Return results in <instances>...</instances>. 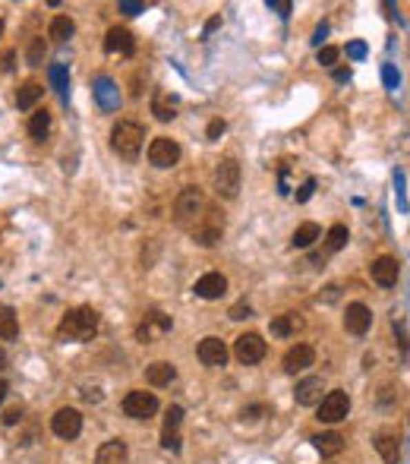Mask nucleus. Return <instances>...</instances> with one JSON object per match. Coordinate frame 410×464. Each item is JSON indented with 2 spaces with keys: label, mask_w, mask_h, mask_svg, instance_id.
<instances>
[{
  "label": "nucleus",
  "mask_w": 410,
  "mask_h": 464,
  "mask_svg": "<svg viewBox=\"0 0 410 464\" xmlns=\"http://www.w3.org/2000/svg\"><path fill=\"white\" fill-rule=\"evenodd\" d=\"M117 10L120 13H127V16H139L142 10H145V3H139V0H120Z\"/></svg>",
  "instance_id": "nucleus-37"
},
{
  "label": "nucleus",
  "mask_w": 410,
  "mask_h": 464,
  "mask_svg": "<svg viewBox=\"0 0 410 464\" xmlns=\"http://www.w3.org/2000/svg\"><path fill=\"white\" fill-rule=\"evenodd\" d=\"M215 193L224 199H234L240 193V165L237 158H221L215 168Z\"/></svg>",
  "instance_id": "nucleus-5"
},
{
  "label": "nucleus",
  "mask_w": 410,
  "mask_h": 464,
  "mask_svg": "<svg viewBox=\"0 0 410 464\" xmlns=\"http://www.w3.org/2000/svg\"><path fill=\"white\" fill-rule=\"evenodd\" d=\"M221 237H224V215L218 209H212V205H205L199 221L193 225V240L199 247H215Z\"/></svg>",
  "instance_id": "nucleus-4"
},
{
  "label": "nucleus",
  "mask_w": 410,
  "mask_h": 464,
  "mask_svg": "<svg viewBox=\"0 0 410 464\" xmlns=\"http://www.w3.org/2000/svg\"><path fill=\"white\" fill-rule=\"evenodd\" d=\"M92 92H95V101L101 111H117L120 108V89L114 83L111 76H95V83H92Z\"/></svg>",
  "instance_id": "nucleus-13"
},
{
  "label": "nucleus",
  "mask_w": 410,
  "mask_h": 464,
  "mask_svg": "<svg viewBox=\"0 0 410 464\" xmlns=\"http://www.w3.org/2000/svg\"><path fill=\"white\" fill-rule=\"evenodd\" d=\"M51 430L60 439H76V436L82 433V414L76 411V407H60L51 417Z\"/></svg>",
  "instance_id": "nucleus-11"
},
{
  "label": "nucleus",
  "mask_w": 410,
  "mask_h": 464,
  "mask_svg": "<svg viewBox=\"0 0 410 464\" xmlns=\"http://www.w3.org/2000/svg\"><path fill=\"white\" fill-rule=\"evenodd\" d=\"M177 105H180L177 95H171V92H155V98H152V114H155L161 123H167V120L177 117Z\"/></svg>",
  "instance_id": "nucleus-22"
},
{
  "label": "nucleus",
  "mask_w": 410,
  "mask_h": 464,
  "mask_svg": "<svg viewBox=\"0 0 410 464\" xmlns=\"http://www.w3.org/2000/svg\"><path fill=\"white\" fill-rule=\"evenodd\" d=\"M19 338V316L13 307H0V341H16Z\"/></svg>",
  "instance_id": "nucleus-26"
},
{
  "label": "nucleus",
  "mask_w": 410,
  "mask_h": 464,
  "mask_svg": "<svg viewBox=\"0 0 410 464\" xmlns=\"http://www.w3.org/2000/svg\"><path fill=\"white\" fill-rule=\"evenodd\" d=\"M193 291H196V297H202V300H218L227 294V278H224L221 272H205V275L196 281Z\"/></svg>",
  "instance_id": "nucleus-17"
},
{
  "label": "nucleus",
  "mask_w": 410,
  "mask_h": 464,
  "mask_svg": "<svg viewBox=\"0 0 410 464\" xmlns=\"http://www.w3.org/2000/svg\"><path fill=\"white\" fill-rule=\"evenodd\" d=\"M7 392H10L7 379H0V405H3V398H7Z\"/></svg>",
  "instance_id": "nucleus-51"
},
{
  "label": "nucleus",
  "mask_w": 410,
  "mask_h": 464,
  "mask_svg": "<svg viewBox=\"0 0 410 464\" xmlns=\"http://www.w3.org/2000/svg\"><path fill=\"white\" fill-rule=\"evenodd\" d=\"M325 35H328V26L322 23L319 29H316V35H313V45H319V48H322V38H325Z\"/></svg>",
  "instance_id": "nucleus-48"
},
{
  "label": "nucleus",
  "mask_w": 410,
  "mask_h": 464,
  "mask_svg": "<svg viewBox=\"0 0 410 464\" xmlns=\"http://www.w3.org/2000/svg\"><path fill=\"white\" fill-rule=\"evenodd\" d=\"M174 329V319L167 313H161V310H149L145 313V319L139 322V329H136V338H139L142 345H152L155 338L167 335V332Z\"/></svg>",
  "instance_id": "nucleus-6"
},
{
  "label": "nucleus",
  "mask_w": 410,
  "mask_h": 464,
  "mask_svg": "<svg viewBox=\"0 0 410 464\" xmlns=\"http://www.w3.org/2000/svg\"><path fill=\"white\" fill-rule=\"evenodd\" d=\"M262 411H265V407H262V405L246 407V411H243V420H259V414H262Z\"/></svg>",
  "instance_id": "nucleus-47"
},
{
  "label": "nucleus",
  "mask_w": 410,
  "mask_h": 464,
  "mask_svg": "<svg viewBox=\"0 0 410 464\" xmlns=\"http://www.w3.org/2000/svg\"><path fill=\"white\" fill-rule=\"evenodd\" d=\"M196 354H199V360L205 363V367H224V363H227V345H224L221 338H215V335L202 338L199 347H196Z\"/></svg>",
  "instance_id": "nucleus-16"
},
{
  "label": "nucleus",
  "mask_w": 410,
  "mask_h": 464,
  "mask_svg": "<svg viewBox=\"0 0 410 464\" xmlns=\"http://www.w3.org/2000/svg\"><path fill=\"white\" fill-rule=\"evenodd\" d=\"M3 363H7V354H3V351H0V367H3Z\"/></svg>",
  "instance_id": "nucleus-52"
},
{
  "label": "nucleus",
  "mask_w": 410,
  "mask_h": 464,
  "mask_svg": "<svg viewBox=\"0 0 410 464\" xmlns=\"http://www.w3.org/2000/svg\"><path fill=\"white\" fill-rule=\"evenodd\" d=\"M174 379H177V367L167 363V360H155V363L145 367V382H149V385H158V389H161V385H171Z\"/></svg>",
  "instance_id": "nucleus-21"
},
{
  "label": "nucleus",
  "mask_w": 410,
  "mask_h": 464,
  "mask_svg": "<svg viewBox=\"0 0 410 464\" xmlns=\"http://www.w3.org/2000/svg\"><path fill=\"white\" fill-rule=\"evenodd\" d=\"M369 275H373L376 285L395 288L398 278H401V262H398L395 256H379V259H373V265H369Z\"/></svg>",
  "instance_id": "nucleus-12"
},
{
  "label": "nucleus",
  "mask_w": 410,
  "mask_h": 464,
  "mask_svg": "<svg viewBox=\"0 0 410 464\" xmlns=\"http://www.w3.org/2000/svg\"><path fill=\"white\" fill-rule=\"evenodd\" d=\"M347 240H351V231H347V228L331 225V231H328V237H325V250L328 253H338V250L347 247Z\"/></svg>",
  "instance_id": "nucleus-33"
},
{
  "label": "nucleus",
  "mask_w": 410,
  "mask_h": 464,
  "mask_svg": "<svg viewBox=\"0 0 410 464\" xmlns=\"http://www.w3.org/2000/svg\"><path fill=\"white\" fill-rule=\"evenodd\" d=\"M76 26L70 16H54L51 19V29H48V35L54 38V41H67V38H73Z\"/></svg>",
  "instance_id": "nucleus-32"
},
{
  "label": "nucleus",
  "mask_w": 410,
  "mask_h": 464,
  "mask_svg": "<svg viewBox=\"0 0 410 464\" xmlns=\"http://www.w3.org/2000/svg\"><path fill=\"white\" fill-rule=\"evenodd\" d=\"M180 423H183V407L171 405L164 414V433H161V445L167 452H180Z\"/></svg>",
  "instance_id": "nucleus-15"
},
{
  "label": "nucleus",
  "mask_w": 410,
  "mask_h": 464,
  "mask_svg": "<svg viewBox=\"0 0 410 464\" xmlns=\"http://www.w3.org/2000/svg\"><path fill=\"white\" fill-rule=\"evenodd\" d=\"M45 95V85L41 83H25L23 89L16 92V105L23 108V111H29V108H35L38 105V98Z\"/></svg>",
  "instance_id": "nucleus-30"
},
{
  "label": "nucleus",
  "mask_w": 410,
  "mask_h": 464,
  "mask_svg": "<svg viewBox=\"0 0 410 464\" xmlns=\"http://www.w3.org/2000/svg\"><path fill=\"white\" fill-rule=\"evenodd\" d=\"M338 57H341V51H338V48H331V45L319 48V63H322V67H335Z\"/></svg>",
  "instance_id": "nucleus-35"
},
{
  "label": "nucleus",
  "mask_w": 410,
  "mask_h": 464,
  "mask_svg": "<svg viewBox=\"0 0 410 464\" xmlns=\"http://www.w3.org/2000/svg\"><path fill=\"white\" fill-rule=\"evenodd\" d=\"M347 57H351V60H363L366 57V45H363V41H351V45H347Z\"/></svg>",
  "instance_id": "nucleus-42"
},
{
  "label": "nucleus",
  "mask_w": 410,
  "mask_h": 464,
  "mask_svg": "<svg viewBox=\"0 0 410 464\" xmlns=\"http://www.w3.org/2000/svg\"><path fill=\"white\" fill-rule=\"evenodd\" d=\"M105 51H107V54H123V57H130V54L136 51L133 32L123 29V26H114V29H107V35H105Z\"/></svg>",
  "instance_id": "nucleus-19"
},
{
  "label": "nucleus",
  "mask_w": 410,
  "mask_h": 464,
  "mask_svg": "<svg viewBox=\"0 0 410 464\" xmlns=\"http://www.w3.org/2000/svg\"><path fill=\"white\" fill-rule=\"evenodd\" d=\"M335 79H338V83H347V79H351V67L335 70Z\"/></svg>",
  "instance_id": "nucleus-49"
},
{
  "label": "nucleus",
  "mask_w": 410,
  "mask_h": 464,
  "mask_svg": "<svg viewBox=\"0 0 410 464\" xmlns=\"http://www.w3.org/2000/svg\"><path fill=\"white\" fill-rule=\"evenodd\" d=\"M347 414H351V395L341 392V389L328 392V395L319 401V420L322 423H341Z\"/></svg>",
  "instance_id": "nucleus-7"
},
{
  "label": "nucleus",
  "mask_w": 410,
  "mask_h": 464,
  "mask_svg": "<svg viewBox=\"0 0 410 464\" xmlns=\"http://www.w3.org/2000/svg\"><path fill=\"white\" fill-rule=\"evenodd\" d=\"M95 464H127V442L123 439H107L98 449Z\"/></svg>",
  "instance_id": "nucleus-23"
},
{
  "label": "nucleus",
  "mask_w": 410,
  "mask_h": 464,
  "mask_svg": "<svg viewBox=\"0 0 410 464\" xmlns=\"http://www.w3.org/2000/svg\"><path fill=\"white\" fill-rule=\"evenodd\" d=\"M48 130H51V114H48L45 108H38V111L29 117V136L35 139V143H45Z\"/></svg>",
  "instance_id": "nucleus-28"
},
{
  "label": "nucleus",
  "mask_w": 410,
  "mask_h": 464,
  "mask_svg": "<svg viewBox=\"0 0 410 464\" xmlns=\"http://www.w3.org/2000/svg\"><path fill=\"white\" fill-rule=\"evenodd\" d=\"M322 237V231H319V225H316V221H303V225L297 228V231H294V237H291V243L297 250H306V247H313L316 240Z\"/></svg>",
  "instance_id": "nucleus-27"
},
{
  "label": "nucleus",
  "mask_w": 410,
  "mask_h": 464,
  "mask_svg": "<svg viewBox=\"0 0 410 464\" xmlns=\"http://www.w3.org/2000/svg\"><path fill=\"white\" fill-rule=\"evenodd\" d=\"M82 398H85L89 405H98V401H101V389H98V385H85V389H82Z\"/></svg>",
  "instance_id": "nucleus-45"
},
{
  "label": "nucleus",
  "mask_w": 410,
  "mask_h": 464,
  "mask_svg": "<svg viewBox=\"0 0 410 464\" xmlns=\"http://www.w3.org/2000/svg\"><path fill=\"white\" fill-rule=\"evenodd\" d=\"M224 130H227V123H224V120H212V123H209V130H205V136H209L212 143H215V139L224 133Z\"/></svg>",
  "instance_id": "nucleus-41"
},
{
  "label": "nucleus",
  "mask_w": 410,
  "mask_h": 464,
  "mask_svg": "<svg viewBox=\"0 0 410 464\" xmlns=\"http://www.w3.org/2000/svg\"><path fill=\"white\" fill-rule=\"evenodd\" d=\"M376 449H379V455L385 458V464L401 461V445H398L395 433H379V436H376Z\"/></svg>",
  "instance_id": "nucleus-25"
},
{
  "label": "nucleus",
  "mask_w": 410,
  "mask_h": 464,
  "mask_svg": "<svg viewBox=\"0 0 410 464\" xmlns=\"http://www.w3.org/2000/svg\"><path fill=\"white\" fill-rule=\"evenodd\" d=\"M218 26H221V16H212L209 23H205V35H209V32H215Z\"/></svg>",
  "instance_id": "nucleus-50"
},
{
  "label": "nucleus",
  "mask_w": 410,
  "mask_h": 464,
  "mask_svg": "<svg viewBox=\"0 0 410 464\" xmlns=\"http://www.w3.org/2000/svg\"><path fill=\"white\" fill-rule=\"evenodd\" d=\"M313 190H316V180L309 177V180H306V183H303V187L297 190V203H306V199L313 196Z\"/></svg>",
  "instance_id": "nucleus-44"
},
{
  "label": "nucleus",
  "mask_w": 410,
  "mask_h": 464,
  "mask_svg": "<svg viewBox=\"0 0 410 464\" xmlns=\"http://www.w3.org/2000/svg\"><path fill=\"white\" fill-rule=\"evenodd\" d=\"M0 35H3V23H0Z\"/></svg>",
  "instance_id": "nucleus-53"
},
{
  "label": "nucleus",
  "mask_w": 410,
  "mask_h": 464,
  "mask_svg": "<svg viewBox=\"0 0 410 464\" xmlns=\"http://www.w3.org/2000/svg\"><path fill=\"white\" fill-rule=\"evenodd\" d=\"M13 67H16V51H3L0 54V70H3V73H13Z\"/></svg>",
  "instance_id": "nucleus-40"
},
{
  "label": "nucleus",
  "mask_w": 410,
  "mask_h": 464,
  "mask_svg": "<svg viewBox=\"0 0 410 464\" xmlns=\"http://www.w3.org/2000/svg\"><path fill=\"white\" fill-rule=\"evenodd\" d=\"M373 325V310L366 307V303H347L344 310V329L351 332V335H366Z\"/></svg>",
  "instance_id": "nucleus-14"
},
{
  "label": "nucleus",
  "mask_w": 410,
  "mask_h": 464,
  "mask_svg": "<svg viewBox=\"0 0 410 464\" xmlns=\"http://www.w3.org/2000/svg\"><path fill=\"white\" fill-rule=\"evenodd\" d=\"M202 209H205L202 190L199 187H183L180 196L174 199V221H177L180 228H187V225H193V221H199Z\"/></svg>",
  "instance_id": "nucleus-3"
},
{
  "label": "nucleus",
  "mask_w": 410,
  "mask_h": 464,
  "mask_svg": "<svg viewBox=\"0 0 410 464\" xmlns=\"http://www.w3.org/2000/svg\"><path fill=\"white\" fill-rule=\"evenodd\" d=\"M149 161L155 168H174L180 161V145L177 139H171V136H158V139H152L149 145Z\"/></svg>",
  "instance_id": "nucleus-10"
},
{
  "label": "nucleus",
  "mask_w": 410,
  "mask_h": 464,
  "mask_svg": "<svg viewBox=\"0 0 410 464\" xmlns=\"http://www.w3.org/2000/svg\"><path fill=\"white\" fill-rule=\"evenodd\" d=\"M313 360H316V351L309 345H294L291 351L284 354V373H291V376L303 373V370L313 367Z\"/></svg>",
  "instance_id": "nucleus-20"
},
{
  "label": "nucleus",
  "mask_w": 410,
  "mask_h": 464,
  "mask_svg": "<svg viewBox=\"0 0 410 464\" xmlns=\"http://www.w3.org/2000/svg\"><path fill=\"white\" fill-rule=\"evenodd\" d=\"M297 329H300V319L294 313H284V316H275V319H271V335L275 338H291Z\"/></svg>",
  "instance_id": "nucleus-31"
},
{
  "label": "nucleus",
  "mask_w": 410,
  "mask_h": 464,
  "mask_svg": "<svg viewBox=\"0 0 410 464\" xmlns=\"http://www.w3.org/2000/svg\"><path fill=\"white\" fill-rule=\"evenodd\" d=\"M313 445L322 458H335L344 452V436L341 433H319V436H313Z\"/></svg>",
  "instance_id": "nucleus-24"
},
{
  "label": "nucleus",
  "mask_w": 410,
  "mask_h": 464,
  "mask_svg": "<svg viewBox=\"0 0 410 464\" xmlns=\"http://www.w3.org/2000/svg\"><path fill=\"white\" fill-rule=\"evenodd\" d=\"M142 143H145V127H142L139 120H117L111 130V149L117 152L120 158H127V161H133V158H139L142 152Z\"/></svg>",
  "instance_id": "nucleus-2"
},
{
  "label": "nucleus",
  "mask_w": 410,
  "mask_h": 464,
  "mask_svg": "<svg viewBox=\"0 0 410 464\" xmlns=\"http://www.w3.org/2000/svg\"><path fill=\"white\" fill-rule=\"evenodd\" d=\"M265 341H262V335H256V332H246V335H240L237 341H234V354H237L240 363H246V367H253V363H259L262 357H265Z\"/></svg>",
  "instance_id": "nucleus-9"
},
{
  "label": "nucleus",
  "mask_w": 410,
  "mask_h": 464,
  "mask_svg": "<svg viewBox=\"0 0 410 464\" xmlns=\"http://www.w3.org/2000/svg\"><path fill=\"white\" fill-rule=\"evenodd\" d=\"M322 392H325V382H322V376H306V379L297 382L294 398H297V405L309 407V405H319V401H322Z\"/></svg>",
  "instance_id": "nucleus-18"
},
{
  "label": "nucleus",
  "mask_w": 410,
  "mask_h": 464,
  "mask_svg": "<svg viewBox=\"0 0 410 464\" xmlns=\"http://www.w3.org/2000/svg\"><path fill=\"white\" fill-rule=\"evenodd\" d=\"M48 76H51V85L57 89L60 101L67 105V101H70V70L63 67V63H54V67L48 70Z\"/></svg>",
  "instance_id": "nucleus-29"
},
{
  "label": "nucleus",
  "mask_w": 410,
  "mask_h": 464,
  "mask_svg": "<svg viewBox=\"0 0 410 464\" xmlns=\"http://www.w3.org/2000/svg\"><path fill=\"white\" fill-rule=\"evenodd\" d=\"M382 79H385V89H391V92L398 89V83H401V76H398V70L391 67V63H385V67H382Z\"/></svg>",
  "instance_id": "nucleus-36"
},
{
  "label": "nucleus",
  "mask_w": 410,
  "mask_h": 464,
  "mask_svg": "<svg viewBox=\"0 0 410 464\" xmlns=\"http://www.w3.org/2000/svg\"><path fill=\"white\" fill-rule=\"evenodd\" d=\"M123 414H127V417H133V420L155 417V414H158V398L152 395V392H142V389L130 392V395L123 398Z\"/></svg>",
  "instance_id": "nucleus-8"
},
{
  "label": "nucleus",
  "mask_w": 410,
  "mask_h": 464,
  "mask_svg": "<svg viewBox=\"0 0 410 464\" xmlns=\"http://www.w3.org/2000/svg\"><path fill=\"white\" fill-rule=\"evenodd\" d=\"M25 60H29V67H41L45 63V38H32L29 48H25Z\"/></svg>",
  "instance_id": "nucleus-34"
},
{
  "label": "nucleus",
  "mask_w": 410,
  "mask_h": 464,
  "mask_svg": "<svg viewBox=\"0 0 410 464\" xmlns=\"http://www.w3.org/2000/svg\"><path fill=\"white\" fill-rule=\"evenodd\" d=\"M23 405H13V407H7V414H3V423H7V427H16V423H19V420H23Z\"/></svg>",
  "instance_id": "nucleus-38"
},
{
  "label": "nucleus",
  "mask_w": 410,
  "mask_h": 464,
  "mask_svg": "<svg viewBox=\"0 0 410 464\" xmlns=\"http://www.w3.org/2000/svg\"><path fill=\"white\" fill-rule=\"evenodd\" d=\"M395 183H398V205L407 212V199H404V174H401V171L395 174Z\"/></svg>",
  "instance_id": "nucleus-46"
},
{
  "label": "nucleus",
  "mask_w": 410,
  "mask_h": 464,
  "mask_svg": "<svg viewBox=\"0 0 410 464\" xmlns=\"http://www.w3.org/2000/svg\"><path fill=\"white\" fill-rule=\"evenodd\" d=\"M269 10H275L278 16H291L294 3H291V0H269Z\"/></svg>",
  "instance_id": "nucleus-39"
},
{
  "label": "nucleus",
  "mask_w": 410,
  "mask_h": 464,
  "mask_svg": "<svg viewBox=\"0 0 410 464\" xmlns=\"http://www.w3.org/2000/svg\"><path fill=\"white\" fill-rule=\"evenodd\" d=\"M98 325H101V316L92 307H76L70 310L57 325L60 338H70V341H92L98 335Z\"/></svg>",
  "instance_id": "nucleus-1"
},
{
  "label": "nucleus",
  "mask_w": 410,
  "mask_h": 464,
  "mask_svg": "<svg viewBox=\"0 0 410 464\" xmlns=\"http://www.w3.org/2000/svg\"><path fill=\"white\" fill-rule=\"evenodd\" d=\"M227 316H231V319H246V316H253V310H249V303H234Z\"/></svg>",
  "instance_id": "nucleus-43"
}]
</instances>
